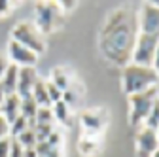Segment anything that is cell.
Listing matches in <instances>:
<instances>
[{"mask_svg": "<svg viewBox=\"0 0 159 157\" xmlns=\"http://www.w3.org/2000/svg\"><path fill=\"white\" fill-rule=\"evenodd\" d=\"M17 76H19V66L15 65H8L6 72L0 78V83H2L6 95H13L17 91Z\"/></svg>", "mask_w": 159, "mask_h": 157, "instance_id": "obj_13", "label": "cell"}, {"mask_svg": "<svg viewBox=\"0 0 159 157\" xmlns=\"http://www.w3.org/2000/svg\"><path fill=\"white\" fill-rule=\"evenodd\" d=\"M140 32L159 38V8L146 4L140 11Z\"/></svg>", "mask_w": 159, "mask_h": 157, "instance_id": "obj_10", "label": "cell"}, {"mask_svg": "<svg viewBox=\"0 0 159 157\" xmlns=\"http://www.w3.org/2000/svg\"><path fill=\"white\" fill-rule=\"evenodd\" d=\"M11 40L17 42V44H21V46H25L30 51H34L36 55L46 49V42H44L42 32L38 30V27H34L30 23H19L11 30Z\"/></svg>", "mask_w": 159, "mask_h": 157, "instance_id": "obj_4", "label": "cell"}, {"mask_svg": "<svg viewBox=\"0 0 159 157\" xmlns=\"http://www.w3.org/2000/svg\"><path fill=\"white\" fill-rule=\"evenodd\" d=\"M144 123H146L144 127L157 131V127H159V96L155 99V102H153V106H152V110H150V114H148Z\"/></svg>", "mask_w": 159, "mask_h": 157, "instance_id": "obj_19", "label": "cell"}, {"mask_svg": "<svg viewBox=\"0 0 159 157\" xmlns=\"http://www.w3.org/2000/svg\"><path fill=\"white\" fill-rule=\"evenodd\" d=\"M6 136H10V123L4 115H0V140L6 138Z\"/></svg>", "mask_w": 159, "mask_h": 157, "instance_id": "obj_28", "label": "cell"}, {"mask_svg": "<svg viewBox=\"0 0 159 157\" xmlns=\"http://www.w3.org/2000/svg\"><path fill=\"white\" fill-rule=\"evenodd\" d=\"M11 11V4L10 2H4V0H0V15H6Z\"/></svg>", "mask_w": 159, "mask_h": 157, "instance_id": "obj_29", "label": "cell"}, {"mask_svg": "<svg viewBox=\"0 0 159 157\" xmlns=\"http://www.w3.org/2000/svg\"><path fill=\"white\" fill-rule=\"evenodd\" d=\"M78 101H80V91H76L72 85H70L66 91H63V102H65V104H68L70 108H72V106H76V102H78Z\"/></svg>", "mask_w": 159, "mask_h": 157, "instance_id": "obj_23", "label": "cell"}, {"mask_svg": "<svg viewBox=\"0 0 159 157\" xmlns=\"http://www.w3.org/2000/svg\"><path fill=\"white\" fill-rule=\"evenodd\" d=\"M23 157H38V153H36V150L32 148V150H25V155Z\"/></svg>", "mask_w": 159, "mask_h": 157, "instance_id": "obj_33", "label": "cell"}, {"mask_svg": "<svg viewBox=\"0 0 159 157\" xmlns=\"http://www.w3.org/2000/svg\"><path fill=\"white\" fill-rule=\"evenodd\" d=\"M61 21V10L53 2H44L36 6V25L40 32H51Z\"/></svg>", "mask_w": 159, "mask_h": 157, "instance_id": "obj_6", "label": "cell"}, {"mask_svg": "<svg viewBox=\"0 0 159 157\" xmlns=\"http://www.w3.org/2000/svg\"><path fill=\"white\" fill-rule=\"evenodd\" d=\"M25 155V148L19 144L15 138H11V148H10V157H23Z\"/></svg>", "mask_w": 159, "mask_h": 157, "instance_id": "obj_25", "label": "cell"}, {"mask_svg": "<svg viewBox=\"0 0 159 157\" xmlns=\"http://www.w3.org/2000/svg\"><path fill=\"white\" fill-rule=\"evenodd\" d=\"M15 140L21 144L25 150H32V148H36V144H38V140H36V132H34L32 127H29L25 132H21Z\"/></svg>", "mask_w": 159, "mask_h": 157, "instance_id": "obj_18", "label": "cell"}, {"mask_svg": "<svg viewBox=\"0 0 159 157\" xmlns=\"http://www.w3.org/2000/svg\"><path fill=\"white\" fill-rule=\"evenodd\" d=\"M159 44V38L157 36H150V34H138L136 38V44L133 49V65L138 66H152L153 63V55Z\"/></svg>", "mask_w": 159, "mask_h": 157, "instance_id": "obj_5", "label": "cell"}, {"mask_svg": "<svg viewBox=\"0 0 159 157\" xmlns=\"http://www.w3.org/2000/svg\"><path fill=\"white\" fill-rule=\"evenodd\" d=\"M155 150H159L157 132L153 129L142 127L136 134V153H138V157H152Z\"/></svg>", "mask_w": 159, "mask_h": 157, "instance_id": "obj_7", "label": "cell"}, {"mask_svg": "<svg viewBox=\"0 0 159 157\" xmlns=\"http://www.w3.org/2000/svg\"><path fill=\"white\" fill-rule=\"evenodd\" d=\"M34 121H36V123H44V125H53V123H55V117H53L51 106H40Z\"/></svg>", "mask_w": 159, "mask_h": 157, "instance_id": "obj_21", "label": "cell"}, {"mask_svg": "<svg viewBox=\"0 0 159 157\" xmlns=\"http://www.w3.org/2000/svg\"><path fill=\"white\" fill-rule=\"evenodd\" d=\"M46 157H63V155H61V150H53V151H49Z\"/></svg>", "mask_w": 159, "mask_h": 157, "instance_id": "obj_34", "label": "cell"}, {"mask_svg": "<svg viewBox=\"0 0 159 157\" xmlns=\"http://www.w3.org/2000/svg\"><path fill=\"white\" fill-rule=\"evenodd\" d=\"M51 83L57 87V89H61V91H66L70 85H72V80H70V74L63 68H55L51 72Z\"/></svg>", "mask_w": 159, "mask_h": 157, "instance_id": "obj_16", "label": "cell"}, {"mask_svg": "<svg viewBox=\"0 0 159 157\" xmlns=\"http://www.w3.org/2000/svg\"><path fill=\"white\" fill-rule=\"evenodd\" d=\"M8 65H10V63H8V59H6L4 55H0V78H2V74L6 72V68H8Z\"/></svg>", "mask_w": 159, "mask_h": 157, "instance_id": "obj_31", "label": "cell"}, {"mask_svg": "<svg viewBox=\"0 0 159 157\" xmlns=\"http://www.w3.org/2000/svg\"><path fill=\"white\" fill-rule=\"evenodd\" d=\"M155 132H157V140H159V127H157V131H155Z\"/></svg>", "mask_w": 159, "mask_h": 157, "instance_id": "obj_38", "label": "cell"}, {"mask_svg": "<svg viewBox=\"0 0 159 157\" xmlns=\"http://www.w3.org/2000/svg\"><path fill=\"white\" fill-rule=\"evenodd\" d=\"M32 99L36 101L38 106H51L49 102V96H48V87H46V82L38 80L34 89H32Z\"/></svg>", "mask_w": 159, "mask_h": 157, "instance_id": "obj_17", "label": "cell"}, {"mask_svg": "<svg viewBox=\"0 0 159 157\" xmlns=\"http://www.w3.org/2000/svg\"><path fill=\"white\" fill-rule=\"evenodd\" d=\"M157 87H152V89H146L142 93H136V95H131L129 96V102H131V125L133 127H140L157 99Z\"/></svg>", "mask_w": 159, "mask_h": 157, "instance_id": "obj_3", "label": "cell"}, {"mask_svg": "<svg viewBox=\"0 0 159 157\" xmlns=\"http://www.w3.org/2000/svg\"><path fill=\"white\" fill-rule=\"evenodd\" d=\"M152 157H159V150H155V151H153V155H152Z\"/></svg>", "mask_w": 159, "mask_h": 157, "instance_id": "obj_36", "label": "cell"}, {"mask_svg": "<svg viewBox=\"0 0 159 157\" xmlns=\"http://www.w3.org/2000/svg\"><path fill=\"white\" fill-rule=\"evenodd\" d=\"M0 110H2V115L8 119V123H13L17 117L21 115V96L17 93L6 95L4 102L0 104Z\"/></svg>", "mask_w": 159, "mask_h": 157, "instance_id": "obj_12", "label": "cell"}, {"mask_svg": "<svg viewBox=\"0 0 159 157\" xmlns=\"http://www.w3.org/2000/svg\"><path fill=\"white\" fill-rule=\"evenodd\" d=\"M0 115H2V110H0Z\"/></svg>", "mask_w": 159, "mask_h": 157, "instance_id": "obj_39", "label": "cell"}, {"mask_svg": "<svg viewBox=\"0 0 159 157\" xmlns=\"http://www.w3.org/2000/svg\"><path fill=\"white\" fill-rule=\"evenodd\" d=\"M27 129H29V121L25 119L23 115H19L13 123H10V136H11V138H17V136L21 132H25Z\"/></svg>", "mask_w": 159, "mask_h": 157, "instance_id": "obj_22", "label": "cell"}, {"mask_svg": "<svg viewBox=\"0 0 159 157\" xmlns=\"http://www.w3.org/2000/svg\"><path fill=\"white\" fill-rule=\"evenodd\" d=\"M4 99H6V91H4V87H2V83H0V104L4 102Z\"/></svg>", "mask_w": 159, "mask_h": 157, "instance_id": "obj_35", "label": "cell"}, {"mask_svg": "<svg viewBox=\"0 0 159 157\" xmlns=\"http://www.w3.org/2000/svg\"><path fill=\"white\" fill-rule=\"evenodd\" d=\"M74 4H76V2H59L57 6H59V10H72Z\"/></svg>", "mask_w": 159, "mask_h": 157, "instance_id": "obj_32", "label": "cell"}, {"mask_svg": "<svg viewBox=\"0 0 159 157\" xmlns=\"http://www.w3.org/2000/svg\"><path fill=\"white\" fill-rule=\"evenodd\" d=\"M10 148H11V136L0 140V157H10Z\"/></svg>", "mask_w": 159, "mask_h": 157, "instance_id": "obj_27", "label": "cell"}, {"mask_svg": "<svg viewBox=\"0 0 159 157\" xmlns=\"http://www.w3.org/2000/svg\"><path fill=\"white\" fill-rule=\"evenodd\" d=\"M102 51L112 63L129 65L133 49L136 44V25L134 17L127 10H117L112 13L102 30Z\"/></svg>", "mask_w": 159, "mask_h": 157, "instance_id": "obj_1", "label": "cell"}, {"mask_svg": "<svg viewBox=\"0 0 159 157\" xmlns=\"http://www.w3.org/2000/svg\"><path fill=\"white\" fill-rule=\"evenodd\" d=\"M51 112H53V117L59 121V123H63V125H68L72 121V108L68 104H65L63 101H59L51 106Z\"/></svg>", "mask_w": 159, "mask_h": 157, "instance_id": "obj_15", "label": "cell"}, {"mask_svg": "<svg viewBox=\"0 0 159 157\" xmlns=\"http://www.w3.org/2000/svg\"><path fill=\"white\" fill-rule=\"evenodd\" d=\"M38 104H36V101L32 99V95L30 96H25V99H21V115L25 117V119L29 121V127H32L36 121V114H38Z\"/></svg>", "mask_w": 159, "mask_h": 157, "instance_id": "obj_14", "label": "cell"}, {"mask_svg": "<svg viewBox=\"0 0 159 157\" xmlns=\"http://www.w3.org/2000/svg\"><path fill=\"white\" fill-rule=\"evenodd\" d=\"M152 68L159 74V44H157V49H155V55H153V63H152Z\"/></svg>", "mask_w": 159, "mask_h": 157, "instance_id": "obj_30", "label": "cell"}, {"mask_svg": "<svg viewBox=\"0 0 159 157\" xmlns=\"http://www.w3.org/2000/svg\"><path fill=\"white\" fill-rule=\"evenodd\" d=\"M10 49V59H11V65L19 66V68H23V66H34L38 63V55L30 49H27L25 46L21 44H17V42H10L8 46Z\"/></svg>", "mask_w": 159, "mask_h": 157, "instance_id": "obj_8", "label": "cell"}, {"mask_svg": "<svg viewBox=\"0 0 159 157\" xmlns=\"http://www.w3.org/2000/svg\"><path fill=\"white\" fill-rule=\"evenodd\" d=\"M51 148H61V142H63V136H61V132L59 131H53L49 136H48V140H46Z\"/></svg>", "mask_w": 159, "mask_h": 157, "instance_id": "obj_26", "label": "cell"}, {"mask_svg": "<svg viewBox=\"0 0 159 157\" xmlns=\"http://www.w3.org/2000/svg\"><path fill=\"white\" fill-rule=\"evenodd\" d=\"M152 4H153L155 8H159V0H155V2H152Z\"/></svg>", "mask_w": 159, "mask_h": 157, "instance_id": "obj_37", "label": "cell"}, {"mask_svg": "<svg viewBox=\"0 0 159 157\" xmlns=\"http://www.w3.org/2000/svg\"><path fill=\"white\" fill-rule=\"evenodd\" d=\"M46 87H48V96H49L51 106H53L55 102H59V101H63V91H61V89H57L51 82H46Z\"/></svg>", "mask_w": 159, "mask_h": 157, "instance_id": "obj_24", "label": "cell"}, {"mask_svg": "<svg viewBox=\"0 0 159 157\" xmlns=\"http://www.w3.org/2000/svg\"><path fill=\"white\" fill-rule=\"evenodd\" d=\"M40 80L38 74H36V68L34 66H23L19 68V76H17V95L25 99V96H30L32 95V89L36 85V82Z\"/></svg>", "mask_w": 159, "mask_h": 157, "instance_id": "obj_11", "label": "cell"}, {"mask_svg": "<svg viewBox=\"0 0 159 157\" xmlns=\"http://www.w3.org/2000/svg\"><path fill=\"white\" fill-rule=\"evenodd\" d=\"M78 148L84 155H95L98 151V148H101V144H98L95 138H82L80 144H78Z\"/></svg>", "mask_w": 159, "mask_h": 157, "instance_id": "obj_20", "label": "cell"}, {"mask_svg": "<svg viewBox=\"0 0 159 157\" xmlns=\"http://www.w3.org/2000/svg\"><path fill=\"white\" fill-rule=\"evenodd\" d=\"M123 91L131 96L136 93H142L146 89H152L159 82V74L152 66H138V65H127L123 68Z\"/></svg>", "mask_w": 159, "mask_h": 157, "instance_id": "obj_2", "label": "cell"}, {"mask_svg": "<svg viewBox=\"0 0 159 157\" xmlns=\"http://www.w3.org/2000/svg\"><path fill=\"white\" fill-rule=\"evenodd\" d=\"M106 121H108V115L104 110H93V112H85L82 114V125H84V131L91 136H97L101 134L106 127Z\"/></svg>", "mask_w": 159, "mask_h": 157, "instance_id": "obj_9", "label": "cell"}]
</instances>
